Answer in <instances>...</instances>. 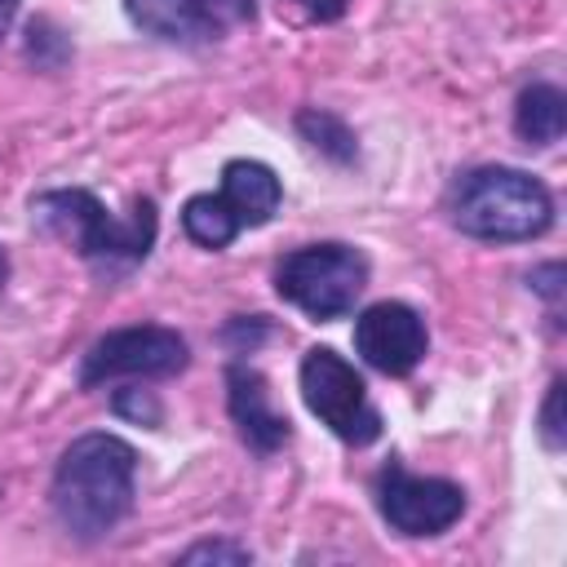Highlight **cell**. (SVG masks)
<instances>
[{"label": "cell", "instance_id": "obj_1", "mask_svg": "<svg viewBox=\"0 0 567 567\" xmlns=\"http://www.w3.org/2000/svg\"><path fill=\"white\" fill-rule=\"evenodd\" d=\"M133 492H137L133 443H124L120 434L93 430V434H80L58 456L49 505H53V518L62 523L66 536L102 540L106 532H115L128 518Z\"/></svg>", "mask_w": 567, "mask_h": 567}, {"label": "cell", "instance_id": "obj_2", "mask_svg": "<svg viewBox=\"0 0 567 567\" xmlns=\"http://www.w3.org/2000/svg\"><path fill=\"white\" fill-rule=\"evenodd\" d=\"M31 221L40 230L66 239L97 270H128V266L146 261L155 248V230H159L155 199H133V208L124 217H115L84 186L31 195Z\"/></svg>", "mask_w": 567, "mask_h": 567}, {"label": "cell", "instance_id": "obj_3", "mask_svg": "<svg viewBox=\"0 0 567 567\" xmlns=\"http://www.w3.org/2000/svg\"><path fill=\"white\" fill-rule=\"evenodd\" d=\"M447 217L470 239L523 244V239H540L554 226V195L540 177L523 168L483 164L452 182Z\"/></svg>", "mask_w": 567, "mask_h": 567}, {"label": "cell", "instance_id": "obj_4", "mask_svg": "<svg viewBox=\"0 0 567 567\" xmlns=\"http://www.w3.org/2000/svg\"><path fill=\"white\" fill-rule=\"evenodd\" d=\"M284 199V186L261 159H226L217 195H190L182 204V230L199 248H230L239 230L266 226Z\"/></svg>", "mask_w": 567, "mask_h": 567}, {"label": "cell", "instance_id": "obj_5", "mask_svg": "<svg viewBox=\"0 0 567 567\" xmlns=\"http://www.w3.org/2000/svg\"><path fill=\"white\" fill-rule=\"evenodd\" d=\"M363 288H368V257L354 244H337V239L306 244L275 266V292L319 323L350 315Z\"/></svg>", "mask_w": 567, "mask_h": 567}, {"label": "cell", "instance_id": "obj_6", "mask_svg": "<svg viewBox=\"0 0 567 567\" xmlns=\"http://www.w3.org/2000/svg\"><path fill=\"white\" fill-rule=\"evenodd\" d=\"M301 381V399L306 408L319 416V425H328L341 443L350 447H368L381 439V412L368 399L363 377L354 372V363L346 354H337L332 346H310L301 354L297 368Z\"/></svg>", "mask_w": 567, "mask_h": 567}, {"label": "cell", "instance_id": "obj_7", "mask_svg": "<svg viewBox=\"0 0 567 567\" xmlns=\"http://www.w3.org/2000/svg\"><path fill=\"white\" fill-rule=\"evenodd\" d=\"M190 363V346L177 328L164 323H133L97 337L80 359V390L106 385V381H159L177 377Z\"/></svg>", "mask_w": 567, "mask_h": 567}, {"label": "cell", "instance_id": "obj_8", "mask_svg": "<svg viewBox=\"0 0 567 567\" xmlns=\"http://www.w3.org/2000/svg\"><path fill=\"white\" fill-rule=\"evenodd\" d=\"M377 509L399 536H443L465 514V487L452 478H425L408 474L399 461H390L377 474Z\"/></svg>", "mask_w": 567, "mask_h": 567}, {"label": "cell", "instance_id": "obj_9", "mask_svg": "<svg viewBox=\"0 0 567 567\" xmlns=\"http://www.w3.org/2000/svg\"><path fill=\"white\" fill-rule=\"evenodd\" d=\"M354 350L381 377H408L430 350V328L408 301H372L354 319Z\"/></svg>", "mask_w": 567, "mask_h": 567}, {"label": "cell", "instance_id": "obj_10", "mask_svg": "<svg viewBox=\"0 0 567 567\" xmlns=\"http://www.w3.org/2000/svg\"><path fill=\"white\" fill-rule=\"evenodd\" d=\"M226 412L239 430V439L257 452V456H275L288 439H292V425L284 412L270 408V390H266V377L252 368V363H230L226 368Z\"/></svg>", "mask_w": 567, "mask_h": 567}, {"label": "cell", "instance_id": "obj_11", "mask_svg": "<svg viewBox=\"0 0 567 567\" xmlns=\"http://www.w3.org/2000/svg\"><path fill=\"white\" fill-rule=\"evenodd\" d=\"M124 13L137 31L168 44H208L221 35L199 9V0H124Z\"/></svg>", "mask_w": 567, "mask_h": 567}, {"label": "cell", "instance_id": "obj_12", "mask_svg": "<svg viewBox=\"0 0 567 567\" xmlns=\"http://www.w3.org/2000/svg\"><path fill=\"white\" fill-rule=\"evenodd\" d=\"M563 128H567V97L558 84L536 80L514 97V133L527 146H554L563 142Z\"/></svg>", "mask_w": 567, "mask_h": 567}, {"label": "cell", "instance_id": "obj_13", "mask_svg": "<svg viewBox=\"0 0 567 567\" xmlns=\"http://www.w3.org/2000/svg\"><path fill=\"white\" fill-rule=\"evenodd\" d=\"M297 133H301V142H306L315 155H323L328 164H354V159H359V142H354L350 124H346L341 115H332V111H319V106L297 111Z\"/></svg>", "mask_w": 567, "mask_h": 567}, {"label": "cell", "instance_id": "obj_14", "mask_svg": "<svg viewBox=\"0 0 567 567\" xmlns=\"http://www.w3.org/2000/svg\"><path fill=\"white\" fill-rule=\"evenodd\" d=\"M66 58H71V40L49 18H35L27 27V62H35L40 71H58Z\"/></svg>", "mask_w": 567, "mask_h": 567}, {"label": "cell", "instance_id": "obj_15", "mask_svg": "<svg viewBox=\"0 0 567 567\" xmlns=\"http://www.w3.org/2000/svg\"><path fill=\"white\" fill-rule=\"evenodd\" d=\"M540 443L549 452H563V443H567V434H563V377L549 381V394L540 408Z\"/></svg>", "mask_w": 567, "mask_h": 567}, {"label": "cell", "instance_id": "obj_16", "mask_svg": "<svg viewBox=\"0 0 567 567\" xmlns=\"http://www.w3.org/2000/svg\"><path fill=\"white\" fill-rule=\"evenodd\" d=\"M177 563H252V549L235 545V540H199V545L182 549Z\"/></svg>", "mask_w": 567, "mask_h": 567}, {"label": "cell", "instance_id": "obj_17", "mask_svg": "<svg viewBox=\"0 0 567 567\" xmlns=\"http://www.w3.org/2000/svg\"><path fill=\"white\" fill-rule=\"evenodd\" d=\"M115 412H120V416H133V421H142V425H159V416H164L159 399H155L151 390H137V385L115 390Z\"/></svg>", "mask_w": 567, "mask_h": 567}, {"label": "cell", "instance_id": "obj_18", "mask_svg": "<svg viewBox=\"0 0 567 567\" xmlns=\"http://www.w3.org/2000/svg\"><path fill=\"white\" fill-rule=\"evenodd\" d=\"M221 337H226V346H230L235 354H244V350L261 346V341L270 337V328H266V319H261V315H248V319H244V315H235V319L226 323V332H221Z\"/></svg>", "mask_w": 567, "mask_h": 567}, {"label": "cell", "instance_id": "obj_19", "mask_svg": "<svg viewBox=\"0 0 567 567\" xmlns=\"http://www.w3.org/2000/svg\"><path fill=\"white\" fill-rule=\"evenodd\" d=\"M199 9L208 13V22H213L217 31H226V27H235V22H248V18L257 13V0H199Z\"/></svg>", "mask_w": 567, "mask_h": 567}, {"label": "cell", "instance_id": "obj_20", "mask_svg": "<svg viewBox=\"0 0 567 567\" xmlns=\"http://www.w3.org/2000/svg\"><path fill=\"white\" fill-rule=\"evenodd\" d=\"M532 288L554 306V315H558V301H563V266L558 261H545V266H536L532 270Z\"/></svg>", "mask_w": 567, "mask_h": 567}, {"label": "cell", "instance_id": "obj_21", "mask_svg": "<svg viewBox=\"0 0 567 567\" xmlns=\"http://www.w3.org/2000/svg\"><path fill=\"white\" fill-rule=\"evenodd\" d=\"M310 22H337L346 9H350V0H292Z\"/></svg>", "mask_w": 567, "mask_h": 567}, {"label": "cell", "instance_id": "obj_22", "mask_svg": "<svg viewBox=\"0 0 567 567\" xmlns=\"http://www.w3.org/2000/svg\"><path fill=\"white\" fill-rule=\"evenodd\" d=\"M18 4H22V0H0V40L9 35V27H13V18H18Z\"/></svg>", "mask_w": 567, "mask_h": 567}, {"label": "cell", "instance_id": "obj_23", "mask_svg": "<svg viewBox=\"0 0 567 567\" xmlns=\"http://www.w3.org/2000/svg\"><path fill=\"white\" fill-rule=\"evenodd\" d=\"M4 284H9V252L0 248V292H4Z\"/></svg>", "mask_w": 567, "mask_h": 567}]
</instances>
